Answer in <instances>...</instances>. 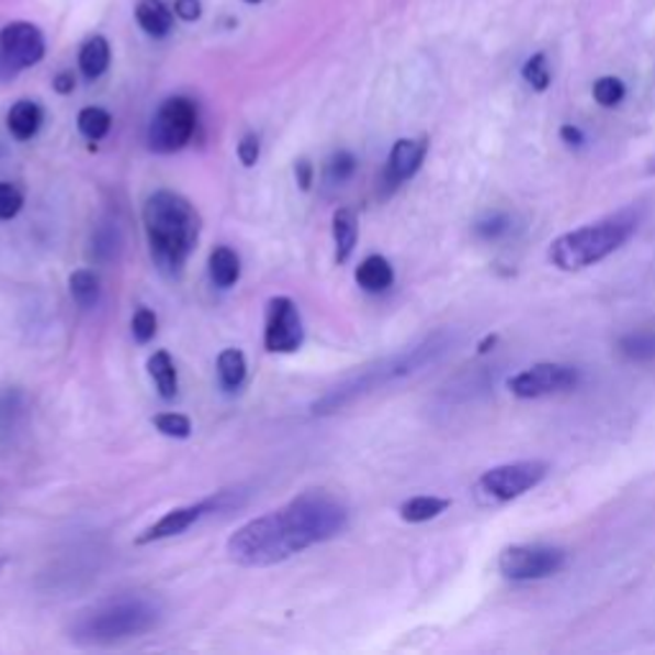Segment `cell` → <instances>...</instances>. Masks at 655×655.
I'll return each instance as SVG.
<instances>
[{
	"instance_id": "ba28073f",
	"label": "cell",
	"mask_w": 655,
	"mask_h": 655,
	"mask_svg": "<svg viewBox=\"0 0 655 655\" xmlns=\"http://www.w3.org/2000/svg\"><path fill=\"white\" fill-rule=\"evenodd\" d=\"M46 42L42 29L29 21H13L0 29V80H11L21 69L44 59Z\"/></svg>"
},
{
	"instance_id": "7a4b0ae2",
	"label": "cell",
	"mask_w": 655,
	"mask_h": 655,
	"mask_svg": "<svg viewBox=\"0 0 655 655\" xmlns=\"http://www.w3.org/2000/svg\"><path fill=\"white\" fill-rule=\"evenodd\" d=\"M144 228L161 272L180 274L200 238V215L188 197L159 190L144 205Z\"/></svg>"
},
{
	"instance_id": "9a60e30c",
	"label": "cell",
	"mask_w": 655,
	"mask_h": 655,
	"mask_svg": "<svg viewBox=\"0 0 655 655\" xmlns=\"http://www.w3.org/2000/svg\"><path fill=\"white\" fill-rule=\"evenodd\" d=\"M334 241H336V261L338 264H346L359 241L357 215H353V211H349V207H338L334 213Z\"/></svg>"
},
{
	"instance_id": "e0dca14e",
	"label": "cell",
	"mask_w": 655,
	"mask_h": 655,
	"mask_svg": "<svg viewBox=\"0 0 655 655\" xmlns=\"http://www.w3.org/2000/svg\"><path fill=\"white\" fill-rule=\"evenodd\" d=\"M451 507V499L445 497H433V495H420V497H410L399 505V518L410 526H420V522L436 520Z\"/></svg>"
},
{
	"instance_id": "7c38bea8",
	"label": "cell",
	"mask_w": 655,
	"mask_h": 655,
	"mask_svg": "<svg viewBox=\"0 0 655 655\" xmlns=\"http://www.w3.org/2000/svg\"><path fill=\"white\" fill-rule=\"evenodd\" d=\"M207 512V502H200V505H190V507H177V510L167 512L165 518L154 522L151 528H146L142 535L136 538L138 545H146V543H157V541H165V538H174L184 533V530L195 526V522L203 518Z\"/></svg>"
},
{
	"instance_id": "4316f807",
	"label": "cell",
	"mask_w": 655,
	"mask_h": 655,
	"mask_svg": "<svg viewBox=\"0 0 655 655\" xmlns=\"http://www.w3.org/2000/svg\"><path fill=\"white\" fill-rule=\"evenodd\" d=\"M357 172V159H353L351 151H338L330 157L326 174L334 184H343L346 180H351V174Z\"/></svg>"
},
{
	"instance_id": "2e32d148",
	"label": "cell",
	"mask_w": 655,
	"mask_h": 655,
	"mask_svg": "<svg viewBox=\"0 0 655 655\" xmlns=\"http://www.w3.org/2000/svg\"><path fill=\"white\" fill-rule=\"evenodd\" d=\"M357 282L359 287H364L366 292H384L395 282V269H392L389 261L380 257V253H372V257H366L359 264Z\"/></svg>"
},
{
	"instance_id": "5bb4252c",
	"label": "cell",
	"mask_w": 655,
	"mask_h": 655,
	"mask_svg": "<svg viewBox=\"0 0 655 655\" xmlns=\"http://www.w3.org/2000/svg\"><path fill=\"white\" fill-rule=\"evenodd\" d=\"M136 21L154 38L167 36L174 26V11L165 0H138Z\"/></svg>"
},
{
	"instance_id": "d4e9b609",
	"label": "cell",
	"mask_w": 655,
	"mask_h": 655,
	"mask_svg": "<svg viewBox=\"0 0 655 655\" xmlns=\"http://www.w3.org/2000/svg\"><path fill=\"white\" fill-rule=\"evenodd\" d=\"M625 82L620 77H599L595 82V100L602 108H614L625 100Z\"/></svg>"
},
{
	"instance_id": "83f0119b",
	"label": "cell",
	"mask_w": 655,
	"mask_h": 655,
	"mask_svg": "<svg viewBox=\"0 0 655 655\" xmlns=\"http://www.w3.org/2000/svg\"><path fill=\"white\" fill-rule=\"evenodd\" d=\"M159 320L149 307H138L134 320H131V330H134V338L138 343H149L154 336H157Z\"/></svg>"
},
{
	"instance_id": "d6a6232c",
	"label": "cell",
	"mask_w": 655,
	"mask_h": 655,
	"mask_svg": "<svg viewBox=\"0 0 655 655\" xmlns=\"http://www.w3.org/2000/svg\"><path fill=\"white\" fill-rule=\"evenodd\" d=\"M313 174H315V169H313L310 161L300 159L295 165V177H297L300 190H310L313 188Z\"/></svg>"
},
{
	"instance_id": "cb8c5ba5",
	"label": "cell",
	"mask_w": 655,
	"mask_h": 655,
	"mask_svg": "<svg viewBox=\"0 0 655 655\" xmlns=\"http://www.w3.org/2000/svg\"><path fill=\"white\" fill-rule=\"evenodd\" d=\"M522 80H526L535 92H545L551 88V67L543 52L533 54L522 67Z\"/></svg>"
},
{
	"instance_id": "8d00e7d4",
	"label": "cell",
	"mask_w": 655,
	"mask_h": 655,
	"mask_svg": "<svg viewBox=\"0 0 655 655\" xmlns=\"http://www.w3.org/2000/svg\"><path fill=\"white\" fill-rule=\"evenodd\" d=\"M246 3H261V0H246Z\"/></svg>"
},
{
	"instance_id": "836d02e7",
	"label": "cell",
	"mask_w": 655,
	"mask_h": 655,
	"mask_svg": "<svg viewBox=\"0 0 655 655\" xmlns=\"http://www.w3.org/2000/svg\"><path fill=\"white\" fill-rule=\"evenodd\" d=\"M561 142L568 144V146H581V144H584L581 128L572 126V123H566V126H561Z\"/></svg>"
},
{
	"instance_id": "74e56055",
	"label": "cell",
	"mask_w": 655,
	"mask_h": 655,
	"mask_svg": "<svg viewBox=\"0 0 655 655\" xmlns=\"http://www.w3.org/2000/svg\"><path fill=\"white\" fill-rule=\"evenodd\" d=\"M0 566H3V564H0Z\"/></svg>"
},
{
	"instance_id": "277c9868",
	"label": "cell",
	"mask_w": 655,
	"mask_h": 655,
	"mask_svg": "<svg viewBox=\"0 0 655 655\" xmlns=\"http://www.w3.org/2000/svg\"><path fill=\"white\" fill-rule=\"evenodd\" d=\"M637 228L635 211H620L614 215L587 226L568 230L558 236L549 249V261L561 272H581L612 257L620 246H625Z\"/></svg>"
},
{
	"instance_id": "9c48e42d",
	"label": "cell",
	"mask_w": 655,
	"mask_h": 655,
	"mask_svg": "<svg viewBox=\"0 0 655 655\" xmlns=\"http://www.w3.org/2000/svg\"><path fill=\"white\" fill-rule=\"evenodd\" d=\"M579 384V369L558 364V361H541L522 369L520 374H515L507 380V389L520 399H538L561 395V392L574 389Z\"/></svg>"
},
{
	"instance_id": "d6986e66",
	"label": "cell",
	"mask_w": 655,
	"mask_h": 655,
	"mask_svg": "<svg viewBox=\"0 0 655 655\" xmlns=\"http://www.w3.org/2000/svg\"><path fill=\"white\" fill-rule=\"evenodd\" d=\"M111 65V44L105 36H90L80 49V72L88 80H98Z\"/></svg>"
},
{
	"instance_id": "603a6c76",
	"label": "cell",
	"mask_w": 655,
	"mask_h": 655,
	"mask_svg": "<svg viewBox=\"0 0 655 655\" xmlns=\"http://www.w3.org/2000/svg\"><path fill=\"white\" fill-rule=\"evenodd\" d=\"M218 376L226 389H238L246 380V357L238 349H226L218 357Z\"/></svg>"
},
{
	"instance_id": "30bf717a",
	"label": "cell",
	"mask_w": 655,
	"mask_h": 655,
	"mask_svg": "<svg viewBox=\"0 0 655 655\" xmlns=\"http://www.w3.org/2000/svg\"><path fill=\"white\" fill-rule=\"evenodd\" d=\"M305 341L303 318L295 300L272 297L267 303L264 323V349L269 353H295Z\"/></svg>"
},
{
	"instance_id": "4dcf8cb0",
	"label": "cell",
	"mask_w": 655,
	"mask_h": 655,
	"mask_svg": "<svg viewBox=\"0 0 655 655\" xmlns=\"http://www.w3.org/2000/svg\"><path fill=\"white\" fill-rule=\"evenodd\" d=\"M259 154H261L259 136L257 134H246L241 138V144H238V159H241V165L244 167H253L259 161Z\"/></svg>"
},
{
	"instance_id": "3957f363",
	"label": "cell",
	"mask_w": 655,
	"mask_h": 655,
	"mask_svg": "<svg viewBox=\"0 0 655 655\" xmlns=\"http://www.w3.org/2000/svg\"><path fill=\"white\" fill-rule=\"evenodd\" d=\"M159 620L161 610L154 599L115 597L82 610L69 633H72V641L82 645H111L151 633Z\"/></svg>"
},
{
	"instance_id": "6da1fadb",
	"label": "cell",
	"mask_w": 655,
	"mask_h": 655,
	"mask_svg": "<svg viewBox=\"0 0 655 655\" xmlns=\"http://www.w3.org/2000/svg\"><path fill=\"white\" fill-rule=\"evenodd\" d=\"M349 510L323 489H310L282 510L249 520L228 538V556L238 566L261 568L282 564L315 543L341 535Z\"/></svg>"
},
{
	"instance_id": "f546056e",
	"label": "cell",
	"mask_w": 655,
	"mask_h": 655,
	"mask_svg": "<svg viewBox=\"0 0 655 655\" xmlns=\"http://www.w3.org/2000/svg\"><path fill=\"white\" fill-rule=\"evenodd\" d=\"M474 230L476 236L484 238V241H495V238L505 236L507 230H510V218H507L505 213H492L484 221L476 223Z\"/></svg>"
},
{
	"instance_id": "52a82bcc",
	"label": "cell",
	"mask_w": 655,
	"mask_h": 655,
	"mask_svg": "<svg viewBox=\"0 0 655 655\" xmlns=\"http://www.w3.org/2000/svg\"><path fill=\"white\" fill-rule=\"evenodd\" d=\"M197 128V108L190 98H167L149 126V146L159 154L180 151Z\"/></svg>"
},
{
	"instance_id": "f1b7e54d",
	"label": "cell",
	"mask_w": 655,
	"mask_h": 655,
	"mask_svg": "<svg viewBox=\"0 0 655 655\" xmlns=\"http://www.w3.org/2000/svg\"><path fill=\"white\" fill-rule=\"evenodd\" d=\"M23 192L13 182H0V221H11L21 213Z\"/></svg>"
},
{
	"instance_id": "4fadbf2b",
	"label": "cell",
	"mask_w": 655,
	"mask_h": 655,
	"mask_svg": "<svg viewBox=\"0 0 655 655\" xmlns=\"http://www.w3.org/2000/svg\"><path fill=\"white\" fill-rule=\"evenodd\" d=\"M42 121H44V111L42 105L34 103V100H19L11 111H8V131H11L13 138H19V142H29V138H34L38 134V128H42Z\"/></svg>"
},
{
	"instance_id": "7402d4cb",
	"label": "cell",
	"mask_w": 655,
	"mask_h": 655,
	"mask_svg": "<svg viewBox=\"0 0 655 655\" xmlns=\"http://www.w3.org/2000/svg\"><path fill=\"white\" fill-rule=\"evenodd\" d=\"M111 123H113L111 113L98 105L82 108L80 115H77V128H80V134L84 138H90V142H100V138L111 131Z\"/></svg>"
},
{
	"instance_id": "484cf974",
	"label": "cell",
	"mask_w": 655,
	"mask_h": 655,
	"mask_svg": "<svg viewBox=\"0 0 655 655\" xmlns=\"http://www.w3.org/2000/svg\"><path fill=\"white\" fill-rule=\"evenodd\" d=\"M154 426L167 438H180V441H184V438L192 436L190 418H184L180 413H161L154 418Z\"/></svg>"
},
{
	"instance_id": "44dd1931",
	"label": "cell",
	"mask_w": 655,
	"mask_h": 655,
	"mask_svg": "<svg viewBox=\"0 0 655 655\" xmlns=\"http://www.w3.org/2000/svg\"><path fill=\"white\" fill-rule=\"evenodd\" d=\"M69 292H72V300L77 305L90 310L100 300V280L90 269H77V272L69 276Z\"/></svg>"
},
{
	"instance_id": "8992f818",
	"label": "cell",
	"mask_w": 655,
	"mask_h": 655,
	"mask_svg": "<svg viewBox=\"0 0 655 655\" xmlns=\"http://www.w3.org/2000/svg\"><path fill=\"white\" fill-rule=\"evenodd\" d=\"M566 566V551L558 545L520 543L499 553L497 568L510 581H541Z\"/></svg>"
},
{
	"instance_id": "d590c367",
	"label": "cell",
	"mask_w": 655,
	"mask_h": 655,
	"mask_svg": "<svg viewBox=\"0 0 655 655\" xmlns=\"http://www.w3.org/2000/svg\"><path fill=\"white\" fill-rule=\"evenodd\" d=\"M497 341H499V336H487L479 346H476V353H479V357H484V353H489L492 349H495Z\"/></svg>"
},
{
	"instance_id": "1f68e13d",
	"label": "cell",
	"mask_w": 655,
	"mask_h": 655,
	"mask_svg": "<svg viewBox=\"0 0 655 655\" xmlns=\"http://www.w3.org/2000/svg\"><path fill=\"white\" fill-rule=\"evenodd\" d=\"M172 11L182 21H197L203 15V3L200 0H174Z\"/></svg>"
},
{
	"instance_id": "ac0fdd59",
	"label": "cell",
	"mask_w": 655,
	"mask_h": 655,
	"mask_svg": "<svg viewBox=\"0 0 655 655\" xmlns=\"http://www.w3.org/2000/svg\"><path fill=\"white\" fill-rule=\"evenodd\" d=\"M207 269H211V280L218 284L221 290L234 287L241 276V259L234 249L228 246H215L211 251V259H207Z\"/></svg>"
},
{
	"instance_id": "ffe728a7",
	"label": "cell",
	"mask_w": 655,
	"mask_h": 655,
	"mask_svg": "<svg viewBox=\"0 0 655 655\" xmlns=\"http://www.w3.org/2000/svg\"><path fill=\"white\" fill-rule=\"evenodd\" d=\"M146 366H149V376L154 380V384H157L159 395L165 399H174L177 387H180V380H177V369H174L172 357H169L167 351H157Z\"/></svg>"
},
{
	"instance_id": "e575fe53",
	"label": "cell",
	"mask_w": 655,
	"mask_h": 655,
	"mask_svg": "<svg viewBox=\"0 0 655 655\" xmlns=\"http://www.w3.org/2000/svg\"><path fill=\"white\" fill-rule=\"evenodd\" d=\"M54 90H57L59 95H69V92L75 90L72 72H59L57 77H54Z\"/></svg>"
},
{
	"instance_id": "8fae6325",
	"label": "cell",
	"mask_w": 655,
	"mask_h": 655,
	"mask_svg": "<svg viewBox=\"0 0 655 655\" xmlns=\"http://www.w3.org/2000/svg\"><path fill=\"white\" fill-rule=\"evenodd\" d=\"M428 136L420 138H399V142L392 146L389 159H387V169H384V182L387 188H399L407 180H413L418 174V169L422 167L428 154Z\"/></svg>"
},
{
	"instance_id": "5b68a950",
	"label": "cell",
	"mask_w": 655,
	"mask_h": 655,
	"mask_svg": "<svg viewBox=\"0 0 655 655\" xmlns=\"http://www.w3.org/2000/svg\"><path fill=\"white\" fill-rule=\"evenodd\" d=\"M545 476H549L545 461H515L495 466L476 479V497L484 505H507L533 492Z\"/></svg>"
}]
</instances>
